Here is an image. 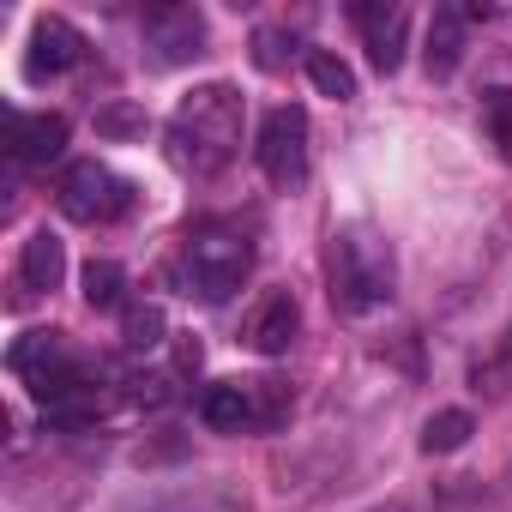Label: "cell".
<instances>
[{
	"label": "cell",
	"mask_w": 512,
	"mask_h": 512,
	"mask_svg": "<svg viewBox=\"0 0 512 512\" xmlns=\"http://www.w3.org/2000/svg\"><path fill=\"white\" fill-rule=\"evenodd\" d=\"M241 145V97L229 85H199L169 121V163L181 175H217Z\"/></svg>",
	"instance_id": "1"
},
{
	"label": "cell",
	"mask_w": 512,
	"mask_h": 512,
	"mask_svg": "<svg viewBox=\"0 0 512 512\" xmlns=\"http://www.w3.org/2000/svg\"><path fill=\"white\" fill-rule=\"evenodd\" d=\"M332 296L350 308V314H368L392 296V253L374 241V235H338L332 247Z\"/></svg>",
	"instance_id": "2"
},
{
	"label": "cell",
	"mask_w": 512,
	"mask_h": 512,
	"mask_svg": "<svg viewBox=\"0 0 512 512\" xmlns=\"http://www.w3.org/2000/svg\"><path fill=\"white\" fill-rule=\"evenodd\" d=\"M253 272V247L241 235H193L187 241V284L199 302H229Z\"/></svg>",
	"instance_id": "3"
},
{
	"label": "cell",
	"mask_w": 512,
	"mask_h": 512,
	"mask_svg": "<svg viewBox=\"0 0 512 512\" xmlns=\"http://www.w3.org/2000/svg\"><path fill=\"white\" fill-rule=\"evenodd\" d=\"M253 157H260V169H266L272 187H296V181L308 175V115H302L296 103L272 109V115L260 121Z\"/></svg>",
	"instance_id": "4"
},
{
	"label": "cell",
	"mask_w": 512,
	"mask_h": 512,
	"mask_svg": "<svg viewBox=\"0 0 512 512\" xmlns=\"http://www.w3.org/2000/svg\"><path fill=\"white\" fill-rule=\"evenodd\" d=\"M61 211L73 217V223H115L127 205H133V187L121 181V175H109L103 163H73L67 175H61Z\"/></svg>",
	"instance_id": "5"
},
{
	"label": "cell",
	"mask_w": 512,
	"mask_h": 512,
	"mask_svg": "<svg viewBox=\"0 0 512 512\" xmlns=\"http://www.w3.org/2000/svg\"><path fill=\"white\" fill-rule=\"evenodd\" d=\"M145 49L163 61V67H181L205 49V19L193 7H151L145 13Z\"/></svg>",
	"instance_id": "6"
},
{
	"label": "cell",
	"mask_w": 512,
	"mask_h": 512,
	"mask_svg": "<svg viewBox=\"0 0 512 512\" xmlns=\"http://www.w3.org/2000/svg\"><path fill=\"white\" fill-rule=\"evenodd\" d=\"M79 55H85V37H79L67 19L43 13V19L31 25V55H25V73H31V79H55V73H67V67H79Z\"/></svg>",
	"instance_id": "7"
},
{
	"label": "cell",
	"mask_w": 512,
	"mask_h": 512,
	"mask_svg": "<svg viewBox=\"0 0 512 512\" xmlns=\"http://www.w3.org/2000/svg\"><path fill=\"white\" fill-rule=\"evenodd\" d=\"M296 332H302V308H296L290 290H272L260 302V314H253V326H247V338H253V350H260V356H284L296 344Z\"/></svg>",
	"instance_id": "8"
},
{
	"label": "cell",
	"mask_w": 512,
	"mask_h": 512,
	"mask_svg": "<svg viewBox=\"0 0 512 512\" xmlns=\"http://www.w3.org/2000/svg\"><path fill=\"white\" fill-rule=\"evenodd\" d=\"M7 151L19 163H49L67 151V115H13V133H7Z\"/></svg>",
	"instance_id": "9"
},
{
	"label": "cell",
	"mask_w": 512,
	"mask_h": 512,
	"mask_svg": "<svg viewBox=\"0 0 512 512\" xmlns=\"http://www.w3.org/2000/svg\"><path fill=\"white\" fill-rule=\"evenodd\" d=\"M356 25L368 37V61L380 73H398V61H404V7H356Z\"/></svg>",
	"instance_id": "10"
},
{
	"label": "cell",
	"mask_w": 512,
	"mask_h": 512,
	"mask_svg": "<svg viewBox=\"0 0 512 512\" xmlns=\"http://www.w3.org/2000/svg\"><path fill=\"white\" fill-rule=\"evenodd\" d=\"M422 61H428V79H452V73H458V61H464V13H458V7H440V13L428 19Z\"/></svg>",
	"instance_id": "11"
},
{
	"label": "cell",
	"mask_w": 512,
	"mask_h": 512,
	"mask_svg": "<svg viewBox=\"0 0 512 512\" xmlns=\"http://www.w3.org/2000/svg\"><path fill=\"white\" fill-rule=\"evenodd\" d=\"M199 416H205V428H217V434L260 428V410H253V392H247V386H205Z\"/></svg>",
	"instance_id": "12"
},
{
	"label": "cell",
	"mask_w": 512,
	"mask_h": 512,
	"mask_svg": "<svg viewBox=\"0 0 512 512\" xmlns=\"http://www.w3.org/2000/svg\"><path fill=\"white\" fill-rule=\"evenodd\" d=\"M19 278H25V290H55V284L67 278V241H61V235H49V229H37V235L25 241Z\"/></svg>",
	"instance_id": "13"
},
{
	"label": "cell",
	"mask_w": 512,
	"mask_h": 512,
	"mask_svg": "<svg viewBox=\"0 0 512 512\" xmlns=\"http://www.w3.org/2000/svg\"><path fill=\"white\" fill-rule=\"evenodd\" d=\"M67 362V350H61V332H25L13 350H7V368L31 386V380H43L49 368H61Z\"/></svg>",
	"instance_id": "14"
},
{
	"label": "cell",
	"mask_w": 512,
	"mask_h": 512,
	"mask_svg": "<svg viewBox=\"0 0 512 512\" xmlns=\"http://www.w3.org/2000/svg\"><path fill=\"white\" fill-rule=\"evenodd\" d=\"M308 79H314V91L332 97V103H350V97H356V73H350V61L332 55V49H308Z\"/></svg>",
	"instance_id": "15"
},
{
	"label": "cell",
	"mask_w": 512,
	"mask_h": 512,
	"mask_svg": "<svg viewBox=\"0 0 512 512\" xmlns=\"http://www.w3.org/2000/svg\"><path fill=\"white\" fill-rule=\"evenodd\" d=\"M163 338H169V320H163L157 302H127L121 308V344L127 350H157Z\"/></svg>",
	"instance_id": "16"
},
{
	"label": "cell",
	"mask_w": 512,
	"mask_h": 512,
	"mask_svg": "<svg viewBox=\"0 0 512 512\" xmlns=\"http://www.w3.org/2000/svg\"><path fill=\"white\" fill-rule=\"evenodd\" d=\"M127 278H121V266L115 260H91L85 266V302L97 308V314H109V308H127Z\"/></svg>",
	"instance_id": "17"
},
{
	"label": "cell",
	"mask_w": 512,
	"mask_h": 512,
	"mask_svg": "<svg viewBox=\"0 0 512 512\" xmlns=\"http://www.w3.org/2000/svg\"><path fill=\"white\" fill-rule=\"evenodd\" d=\"M470 410H440V416H428V428H422V452L434 458V452H458L464 440H470Z\"/></svg>",
	"instance_id": "18"
},
{
	"label": "cell",
	"mask_w": 512,
	"mask_h": 512,
	"mask_svg": "<svg viewBox=\"0 0 512 512\" xmlns=\"http://www.w3.org/2000/svg\"><path fill=\"white\" fill-rule=\"evenodd\" d=\"M482 115H488V133H494V145H500V157L512 163V91H506V85H494V91H482Z\"/></svg>",
	"instance_id": "19"
},
{
	"label": "cell",
	"mask_w": 512,
	"mask_h": 512,
	"mask_svg": "<svg viewBox=\"0 0 512 512\" xmlns=\"http://www.w3.org/2000/svg\"><path fill=\"white\" fill-rule=\"evenodd\" d=\"M247 392H253V410H260V428H272V422L290 416V386L284 380H253Z\"/></svg>",
	"instance_id": "20"
},
{
	"label": "cell",
	"mask_w": 512,
	"mask_h": 512,
	"mask_svg": "<svg viewBox=\"0 0 512 512\" xmlns=\"http://www.w3.org/2000/svg\"><path fill=\"white\" fill-rule=\"evenodd\" d=\"M97 133H109V139L145 133V115H139V109H127V103H115V109H97Z\"/></svg>",
	"instance_id": "21"
},
{
	"label": "cell",
	"mask_w": 512,
	"mask_h": 512,
	"mask_svg": "<svg viewBox=\"0 0 512 512\" xmlns=\"http://www.w3.org/2000/svg\"><path fill=\"white\" fill-rule=\"evenodd\" d=\"M290 49H296V43H290L284 31H260V37H253V61H260L266 73H278V67L290 61Z\"/></svg>",
	"instance_id": "22"
},
{
	"label": "cell",
	"mask_w": 512,
	"mask_h": 512,
	"mask_svg": "<svg viewBox=\"0 0 512 512\" xmlns=\"http://www.w3.org/2000/svg\"><path fill=\"white\" fill-rule=\"evenodd\" d=\"M175 362H181V374H199V362H205L199 338H181V344H175Z\"/></svg>",
	"instance_id": "23"
}]
</instances>
